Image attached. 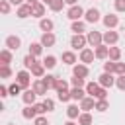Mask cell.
<instances>
[{
	"label": "cell",
	"mask_w": 125,
	"mask_h": 125,
	"mask_svg": "<svg viewBox=\"0 0 125 125\" xmlns=\"http://www.w3.org/2000/svg\"><path fill=\"white\" fill-rule=\"evenodd\" d=\"M86 94L92 96L94 100H105V96H107V88L100 86L98 82H88V84H86Z\"/></svg>",
	"instance_id": "1"
},
{
	"label": "cell",
	"mask_w": 125,
	"mask_h": 125,
	"mask_svg": "<svg viewBox=\"0 0 125 125\" xmlns=\"http://www.w3.org/2000/svg\"><path fill=\"white\" fill-rule=\"evenodd\" d=\"M16 82L23 88V90H29V82H31V74L27 72V70H20L18 74H16Z\"/></svg>",
	"instance_id": "2"
},
{
	"label": "cell",
	"mask_w": 125,
	"mask_h": 125,
	"mask_svg": "<svg viewBox=\"0 0 125 125\" xmlns=\"http://www.w3.org/2000/svg\"><path fill=\"white\" fill-rule=\"evenodd\" d=\"M84 14H86V12L82 10V6H78V4H76V6H70V8H68L66 18H68V20H72V21H78V20H80Z\"/></svg>",
	"instance_id": "3"
},
{
	"label": "cell",
	"mask_w": 125,
	"mask_h": 125,
	"mask_svg": "<svg viewBox=\"0 0 125 125\" xmlns=\"http://www.w3.org/2000/svg\"><path fill=\"white\" fill-rule=\"evenodd\" d=\"M86 39H88V43H90L92 47H100V45L104 43V35H102L100 31H88Z\"/></svg>",
	"instance_id": "4"
},
{
	"label": "cell",
	"mask_w": 125,
	"mask_h": 125,
	"mask_svg": "<svg viewBox=\"0 0 125 125\" xmlns=\"http://www.w3.org/2000/svg\"><path fill=\"white\" fill-rule=\"evenodd\" d=\"M86 43H88V39L84 37V35H72V39H70V47L72 49H86Z\"/></svg>",
	"instance_id": "5"
},
{
	"label": "cell",
	"mask_w": 125,
	"mask_h": 125,
	"mask_svg": "<svg viewBox=\"0 0 125 125\" xmlns=\"http://www.w3.org/2000/svg\"><path fill=\"white\" fill-rule=\"evenodd\" d=\"M98 84H100V86H104V88H111V86L115 84V78H113V74H109V72H104V74H100V78H98Z\"/></svg>",
	"instance_id": "6"
},
{
	"label": "cell",
	"mask_w": 125,
	"mask_h": 125,
	"mask_svg": "<svg viewBox=\"0 0 125 125\" xmlns=\"http://www.w3.org/2000/svg\"><path fill=\"white\" fill-rule=\"evenodd\" d=\"M117 39H119V35H117V31H105L104 33V45H107V47H113L115 43H117Z\"/></svg>",
	"instance_id": "7"
},
{
	"label": "cell",
	"mask_w": 125,
	"mask_h": 125,
	"mask_svg": "<svg viewBox=\"0 0 125 125\" xmlns=\"http://www.w3.org/2000/svg\"><path fill=\"white\" fill-rule=\"evenodd\" d=\"M94 57H96V53H94L92 49H88V47L80 51V62H82V64H90V62L94 61Z\"/></svg>",
	"instance_id": "8"
},
{
	"label": "cell",
	"mask_w": 125,
	"mask_h": 125,
	"mask_svg": "<svg viewBox=\"0 0 125 125\" xmlns=\"http://www.w3.org/2000/svg\"><path fill=\"white\" fill-rule=\"evenodd\" d=\"M20 45H21V39H20L18 35H10V37H6V47H8L10 51H18Z\"/></svg>",
	"instance_id": "9"
},
{
	"label": "cell",
	"mask_w": 125,
	"mask_h": 125,
	"mask_svg": "<svg viewBox=\"0 0 125 125\" xmlns=\"http://www.w3.org/2000/svg\"><path fill=\"white\" fill-rule=\"evenodd\" d=\"M55 41H57L55 33H53V31H49V33H43V35H41V41H39V43H41L43 47H53V45H55Z\"/></svg>",
	"instance_id": "10"
},
{
	"label": "cell",
	"mask_w": 125,
	"mask_h": 125,
	"mask_svg": "<svg viewBox=\"0 0 125 125\" xmlns=\"http://www.w3.org/2000/svg\"><path fill=\"white\" fill-rule=\"evenodd\" d=\"M84 18H86L88 23H96V21H100V12H98L96 8H90V10H86Z\"/></svg>",
	"instance_id": "11"
},
{
	"label": "cell",
	"mask_w": 125,
	"mask_h": 125,
	"mask_svg": "<svg viewBox=\"0 0 125 125\" xmlns=\"http://www.w3.org/2000/svg\"><path fill=\"white\" fill-rule=\"evenodd\" d=\"M117 23H119V18H117L115 14H107V16H104V25H105L107 29H113Z\"/></svg>",
	"instance_id": "12"
},
{
	"label": "cell",
	"mask_w": 125,
	"mask_h": 125,
	"mask_svg": "<svg viewBox=\"0 0 125 125\" xmlns=\"http://www.w3.org/2000/svg\"><path fill=\"white\" fill-rule=\"evenodd\" d=\"M88 66L86 64H74V68H72V74L74 76H78V78H86L88 76Z\"/></svg>",
	"instance_id": "13"
},
{
	"label": "cell",
	"mask_w": 125,
	"mask_h": 125,
	"mask_svg": "<svg viewBox=\"0 0 125 125\" xmlns=\"http://www.w3.org/2000/svg\"><path fill=\"white\" fill-rule=\"evenodd\" d=\"M35 98H37V94L33 92V88H31V90H25V92L21 94V100L25 102V105H33V104H35Z\"/></svg>",
	"instance_id": "14"
},
{
	"label": "cell",
	"mask_w": 125,
	"mask_h": 125,
	"mask_svg": "<svg viewBox=\"0 0 125 125\" xmlns=\"http://www.w3.org/2000/svg\"><path fill=\"white\" fill-rule=\"evenodd\" d=\"M39 27H41V31H43V33H49V31H53V27H55V23H53V20H47V18H41V20H39Z\"/></svg>",
	"instance_id": "15"
},
{
	"label": "cell",
	"mask_w": 125,
	"mask_h": 125,
	"mask_svg": "<svg viewBox=\"0 0 125 125\" xmlns=\"http://www.w3.org/2000/svg\"><path fill=\"white\" fill-rule=\"evenodd\" d=\"M41 80H43V84L47 86V90H55V88H57V80H59V78H57V76H53V74H47V76H43Z\"/></svg>",
	"instance_id": "16"
},
{
	"label": "cell",
	"mask_w": 125,
	"mask_h": 125,
	"mask_svg": "<svg viewBox=\"0 0 125 125\" xmlns=\"http://www.w3.org/2000/svg\"><path fill=\"white\" fill-rule=\"evenodd\" d=\"M94 107H96V102H94L92 96H86V98L80 102V109H84V111H90V109H94Z\"/></svg>",
	"instance_id": "17"
},
{
	"label": "cell",
	"mask_w": 125,
	"mask_h": 125,
	"mask_svg": "<svg viewBox=\"0 0 125 125\" xmlns=\"http://www.w3.org/2000/svg\"><path fill=\"white\" fill-rule=\"evenodd\" d=\"M94 53H96V59H107V57H109V47L102 43L100 47H96Z\"/></svg>",
	"instance_id": "18"
},
{
	"label": "cell",
	"mask_w": 125,
	"mask_h": 125,
	"mask_svg": "<svg viewBox=\"0 0 125 125\" xmlns=\"http://www.w3.org/2000/svg\"><path fill=\"white\" fill-rule=\"evenodd\" d=\"M31 74L37 76V78H43V76H45V64H43V62H35V64L31 66Z\"/></svg>",
	"instance_id": "19"
},
{
	"label": "cell",
	"mask_w": 125,
	"mask_h": 125,
	"mask_svg": "<svg viewBox=\"0 0 125 125\" xmlns=\"http://www.w3.org/2000/svg\"><path fill=\"white\" fill-rule=\"evenodd\" d=\"M16 16L21 18V20H23V18H29V16H31V6H29V4H21V6L18 8V14H16Z\"/></svg>",
	"instance_id": "20"
},
{
	"label": "cell",
	"mask_w": 125,
	"mask_h": 125,
	"mask_svg": "<svg viewBox=\"0 0 125 125\" xmlns=\"http://www.w3.org/2000/svg\"><path fill=\"white\" fill-rule=\"evenodd\" d=\"M43 14H45V4H43V2L31 6V16H33V18H43Z\"/></svg>",
	"instance_id": "21"
},
{
	"label": "cell",
	"mask_w": 125,
	"mask_h": 125,
	"mask_svg": "<svg viewBox=\"0 0 125 125\" xmlns=\"http://www.w3.org/2000/svg\"><path fill=\"white\" fill-rule=\"evenodd\" d=\"M33 92H35L37 96H45V94H47V86L43 84V80H35V82H33Z\"/></svg>",
	"instance_id": "22"
},
{
	"label": "cell",
	"mask_w": 125,
	"mask_h": 125,
	"mask_svg": "<svg viewBox=\"0 0 125 125\" xmlns=\"http://www.w3.org/2000/svg\"><path fill=\"white\" fill-rule=\"evenodd\" d=\"M10 62H12V53H10V49H4V51H0V64H6V66H10Z\"/></svg>",
	"instance_id": "23"
},
{
	"label": "cell",
	"mask_w": 125,
	"mask_h": 125,
	"mask_svg": "<svg viewBox=\"0 0 125 125\" xmlns=\"http://www.w3.org/2000/svg\"><path fill=\"white\" fill-rule=\"evenodd\" d=\"M70 98L82 102V100L86 98V90H82V88H72V90H70Z\"/></svg>",
	"instance_id": "24"
},
{
	"label": "cell",
	"mask_w": 125,
	"mask_h": 125,
	"mask_svg": "<svg viewBox=\"0 0 125 125\" xmlns=\"http://www.w3.org/2000/svg\"><path fill=\"white\" fill-rule=\"evenodd\" d=\"M70 29L74 31V35H82L84 33V29H86V25L78 20V21H72V25H70Z\"/></svg>",
	"instance_id": "25"
},
{
	"label": "cell",
	"mask_w": 125,
	"mask_h": 125,
	"mask_svg": "<svg viewBox=\"0 0 125 125\" xmlns=\"http://www.w3.org/2000/svg\"><path fill=\"white\" fill-rule=\"evenodd\" d=\"M119 59H121V49L119 47H109V61L119 62Z\"/></svg>",
	"instance_id": "26"
},
{
	"label": "cell",
	"mask_w": 125,
	"mask_h": 125,
	"mask_svg": "<svg viewBox=\"0 0 125 125\" xmlns=\"http://www.w3.org/2000/svg\"><path fill=\"white\" fill-rule=\"evenodd\" d=\"M62 62H64V64H74V62H76V55H74L72 51H64V53H62Z\"/></svg>",
	"instance_id": "27"
},
{
	"label": "cell",
	"mask_w": 125,
	"mask_h": 125,
	"mask_svg": "<svg viewBox=\"0 0 125 125\" xmlns=\"http://www.w3.org/2000/svg\"><path fill=\"white\" fill-rule=\"evenodd\" d=\"M41 53H43V45H41V43H31V45H29V55L39 57Z\"/></svg>",
	"instance_id": "28"
},
{
	"label": "cell",
	"mask_w": 125,
	"mask_h": 125,
	"mask_svg": "<svg viewBox=\"0 0 125 125\" xmlns=\"http://www.w3.org/2000/svg\"><path fill=\"white\" fill-rule=\"evenodd\" d=\"M21 115H23L25 119H33V117L37 115V111H35V107H33V105H25V107H23V111H21Z\"/></svg>",
	"instance_id": "29"
},
{
	"label": "cell",
	"mask_w": 125,
	"mask_h": 125,
	"mask_svg": "<svg viewBox=\"0 0 125 125\" xmlns=\"http://www.w3.org/2000/svg\"><path fill=\"white\" fill-rule=\"evenodd\" d=\"M66 115H68L70 119H78V117H80L78 105H68V107H66Z\"/></svg>",
	"instance_id": "30"
},
{
	"label": "cell",
	"mask_w": 125,
	"mask_h": 125,
	"mask_svg": "<svg viewBox=\"0 0 125 125\" xmlns=\"http://www.w3.org/2000/svg\"><path fill=\"white\" fill-rule=\"evenodd\" d=\"M78 125H92V115H90L88 111L80 113V117H78Z\"/></svg>",
	"instance_id": "31"
},
{
	"label": "cell",
	"mask_w": 125,
	"mask_h": 125,
	"mask_svg": "<svg viewBox=\"0 0 125 125\" xmlns=\"http://www.w3.org/2000/svg\"><path fill=\"white\" fill-rule=\"evenodd\" d=\"M43 64H45V68H55L57 66V57H53V55L45 57L43 59Z\"/></svg>",
	"instance_id": "32"
},
{
	"label": "cell",
	"mask_w": 125,
	"mask_h": 125,
	"mask_svg": "<svg viewBox=\"0 0 125 125\" xmlns=\"http://www.w3.org/2000/svg\"><path fill=\"white\" fill-rule=\"evenodd\" d=\"M35 62H37V61H35L33 55H25V57H23V66H25L27 70H31V66H33Z\"/></svg>",
	"instance_id": "33"
},
{
	"label": "cell",
	"mask_w": 125,
	"mask_h": 125,
	"mask_svg": "<svg viewBox=\"0 0 125 125\" xmlns=\"http://www.w3.org/2000/svg\"><path fill=\"white\" fill-rule=\"evenodd\" d=\"M62 6H64V0H53L49 8H51L53 12H61V10H62Z\"/></svg>",
	"instance_id": "34"
},
{
	"label": "cell",
	"mask_w": 125,
	"mask_h": 125,
	"mask_svg": "<svg viewBox=\"0 0 125 125\" xmlns=\"http://www.w3.org/2000/svg\"><path fill=\"white\" fill-rule=\"evenodd\" d=\"M12 76V70H10V66H6V64H0V78H10Z\"/></svg>",
	"instance_id": "35"
},
{
	"label": "cell",
	"mask_w": 125,
	"mask_h": 125,
	"mask_svg": "<svg viewBox=\"0 0 125 125\" xmlns=\"http://www.w3.org/2000/svg\"><path fill=\"white\" fill-rule=\"evenodd\" d=\"M8 90H10V96H16V94H20L23 88H21L18 82H14V84H10V86H8Z\"/></svg>",
	"instance_id": "36"
},
{
	"label": "cell",
	"mask_w": 125,
	"mask_h": 125,
	"mask_svg": "<svg viewBox=\"0 0 125 125\" xmlns=\"http://www.w3.org/2000/svg\"><path fill=\"white\" fill-rule=\"evenodd\" d=\"M57 98H59L61 102H68V100H72L68 90H61V92H57Z\"/></svg>",
	"instance_id": "37"
},
{
	"label": "cell",
	"mask_w": 125,
	"mask_h": 125,
	"mask_svg": "<svg viewBox=\"0 0 125 125\" xmlns=\"http://www.w3.org/2000/svg\"><path fill=\"white\" fill-rule=\"evenodd\" d=\"M107 107H109L107 100H98V102H96V109H98V111H105Z\"/></svg>",
	"instance_id": "38"
},
{
	"label": "cell",
	"mask_w": 125,
	"mask_h": 125,
	"mask_svg": "<svg viewBox=\"0 0 125 125\" xmlns=\"http://www.w3.org/2000/svg\"><path fill=\"white\" fill-rule=\"evenodd\" d=\"M104 72H109V74H113V72H115V62H113V61H109V62H104Z\"/></svg>",
	"instance_id": "39"
},
{
	"label": "cell",
	"mask_w": 125,
	"mask_h": 125,
	"mask_svg": "<svg viewBox=\"0 0 125 125\" xmlns=\"http://www.w3.org/2000/svg\"><path fill=\"white\" fill-rule=\"evenodd\" d=\"M70 82H72V88H84V78H78V76H74Z\"/></svg>",
	"instance_id": "40"
},
{
	"label": "cell",
	"mask_w": 125,
	"mask_h": 125,
	"mask_svg": "<svg viewBox=\"0 0 125 125\" xmlns=\"http://www.w3.org/2000/svg\"><path fill=\"white\" fill-rule=\"evenodd\" d=\"M55 90H57V92H61V90H68V82L59 78V80H57V88H55Z\"/></svg>",
	"instance_id": "41"
},
{
	"label": "cell",
	"mask_w": 125,
	"mask_h": 125,
	"mask_svg": "<svg viewBox=\"0 0 125 125\" xmlns=\"http://www.w3.org/2000/svg\"><path fill=\"white\" fill-rule=\"evenodd\" d=\"M115 86H117L119 90H125V74H121V76L115 78Z\"/></svg>",
	"instance_id": "42"
},
{
	"label": "cell",
	"mask_w": 125,
	"mask_h": 125,
	"mask_svg": "<svg viewBox=\"0 0 125 125\" xmlns=\"http://www.w3.org/2000/svg\"><path fill=\"white\" fill-rule=\"evenodd\" d=\"M115 74L117 76L125 74V62H115Z\"/></svg>",
	"instance_id": "43"
},
{
	"label": "cell",
	"mask_w": 125,
	"mask_h": 125,
	"mask_svg": "<svg viewBox=\"0 0 125 125\" xmlns=\"http://www.w3.org/2000/svg\"><path fill=\"white\" fill-rule=\"evenodd\" d=\"M43 105H45V109H47V111H53V109H55V102H53L51 98H47V100L43 102Z\"/></svg>",
	"instance_id": "44"
},
{
	"label": "cell",
	"mask_w": 125,
	"mask_h": 125,
	"mask_svg": "<svg viewBox=\"0 0 125 125\" xmlns=\"http://www.w3.org/2000/svg\"><path fill=\"white\" fill-rule=\"evenodd\" d=\"M0 10H2V14H8L10 12V2L8 0H2L0 2Z\"/></svg>",
	"instance_id": "45"
},
{
	"label": "cell",
	"mask_w": 125,
	"mask_h": 125,
	"mask_svg": "<svg viewBox=\"0 0 125 125\" xmlns=\"http://www.w3.org/2000/svg\"><path fill=\"white\" fill-rule=\"evenodd\" d=\"M115 10L117 12H125V0H115Z\"/></svg>",
	"instance_id": "46"
},
{
	"label": "cell",
	"mask_w": 125,
	"mask_h": 125,
	"mask_svg": "<svg viewBox=\"0 0 125 125\" xmlns=\"http://www.w3.org/2000/svg\"><path fill=\"white\" fill-rule=\"evenodd\" d=\"M33 107H35V111H37V115H41V113H45V111H47L43 104H33Z\"/></svg>",
	"instance_id": "47"
},
{
	"label": "cell",
	"mask_w": 125,
	"mask_h": 125,
	"mask_svg": "<svg viewBox=\"0 0 125 125\" xmlns=\"http://www.w3.org/2000/svg\"><path fill=\"white\" fill-rule=\"evenodd\" d=\"M35 125H49V121L43 117V115H39V117H35V121H33Z\"/></svg>",
	"instance_id": "48"
},
{
	"label": "cell",
	"mask_w": 125,
	"mask_h": 125,
	"mask_svg": "<svg viewBox=\"0 0 125 125\" xmlns=\"http://www.w3.org/2000/svg\"><path fill=\"white\" fill-rule=\"evenodd\" d=\"M10 96V90L6 86H0V98H8Z\"/></svg>",
	"instance_id": "49"
},
{
	"label": "cell",
	"mask_w": 125,
	"mask_h": 125,
	"mask_svg": "<svg viewBox=\"0 0 125 125\" xmlns=\"http://www.w3.org/2000/svg\"><path fill=\"white\" fill-rule=\"evenodd\" d=\"M8 2H10V4H14V6H18V8L23 4V0H8Z\"/></svg>",
	"instance_id": "50"
},
{
	"label": "cell",
	"mask_w": 125,
	"mask_h": 125,
	"mask_svg": "<svg viewBox=\"0 0 125 125\" xmlns=\"http://www.w3.org/2000/svg\"><path fill=\"white\" fill-rule=\"evenodd\" d=\"M29 6H35V4H39V0H25Z\"/></svg>",
	"instance_id": "51"
},
{
	"label": "cell",
	"mask_w": 125,
	"mask_h": 125,
	"mask_svg": "<svg viewBox=\"0 0 125 125\" xmlns=\"http://www.w3.org/2000/svg\"><path fill=\"white\" fill-rule=\"evenodd\" d=\"M78 0H64V4H70V6H76Z\"/></svg>",
	"instance_id": "52"
},
{
	"label": "cell",
	"mask_w": 125,
	"mask_h": 125,
	"mask_svg": "<svg viewBox=\"0 0 125 125\" xmlns=\"http://www.w3.org/2000/svg\"><path fill=\"white\" fill-rule=\"evenodd\" d=\"M41 2H43V4H47V6H51V2H53V0H41Z\"/></svg>",
	"instance_id": "53"
},
{
	"label": "cell",
	"mask_w": 125,
	"mask_h": 125,
	"mask_svg": "<svg viewBox=\"0 0 125 125\" xmlns=\"http://www.w3.org/2000/svg\"><path fill=\"white\" fill-rule=\"evenodd\" d=\"M64 125H76V123H74V121H66Z\"/></svg>",
	"instance_id": "54"
}]
</instances>
